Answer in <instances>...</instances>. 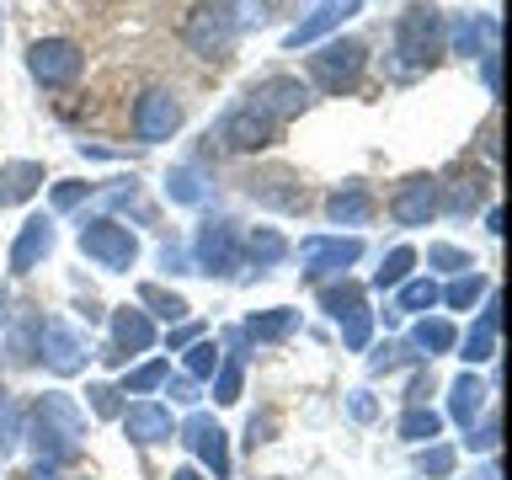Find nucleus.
I'll return each mask as SVG.
<instances>
[{
    "instance_id": "nucleus-27",
    "label": "nucleus",
    "mask_w": 512,
    "mask_h": 480,
    "mask_svg": "<svg viewBox=\"0 0 512 480\" xmlns=\"http://www.w3.org/2000/svg\"><path fill=\"white\" fill-rule=\"evenodd\" d=\"M294 326H299V310H256L240 326V336H251V342H283V336H294Z\"/></svg>"
},
{
    "instance_id": "nucleus-29",
    "label": "nucleus",
    "mask_w": 512,
    "mask_h": 480,
    "mask_svg": "<svg viewBox=\"0 0 512 480\" xmlns=\"http://www.w3.org/2000/svg\"><path fill=\"white\" fill-rule=\"evenodd\" d=\"M139 304H144V315H160V320H171V326H182V320L192 315V304L182 294H166L160 283H144L139 288Z\"/></svg>"
},
{
    "instance_id": "nucleus-14",
    "label": "nucleus",
    "mask_w": 512,
    "mask_h": 480,
    "mask_svg": "<svg viewBox=\"0 0 512 480\" xmlns=\"http://www.w3.org/2000/svg\"><path fill=\"white\" fill-rule=\"evenodd\" d=\"M182 443L208 464V475H214V480H230V443H224V427L208 411H192L182 422Z\"/></svg>"
},
{
    "instance_id": "nucleus-13",
    "label": "nucleus",
    "mask_w": 512,
    "mask_h": 480,
    "mask_svg": "<svg viewBox=\"0 0 512 480\" xmlns=\"http://www.w3.org/2000/svg\"><path fill=\"white\" fill-rule=\"evenodd\" d=\"M251 102L267 112L272 123H288V118H299V112H310V86H304L299 75H267V80H256L251 86Z\"/></svg>"
},
{
    "instance_id": "nucleus-54",
    "label": "nucleus",
    "mask_w": 512,
    "mask_h": 480,
    "mask_svg": "<svg viewBox=\"0 0 512 480\" xmlns=\"http://www.w3.org/2000/svg\"><path fill=\"white\" fill-rule=\"evenodd\" d=\"M0 411H6V390H0Z\"/></svg>"
},
{
    "instance_id": "nucleus-15",
    "label": "nucleus",
    "mask_w": 512,
    "mask_h": 480,
    "mask_svg": "<svg viewBox=\"0 0 512 480\" xmlns=\"http://www.w3.org/2000/svg\"><path fill=\"white\" fill-rule=\"evenodd\" d=\"M438 192H443L438 176H406V182L395 187V198H390V219L406 224V230L432 224V219H438Z\"/></svg>"
},
{
    "instance_id": "nucleus-19",
    "label": "nucleus",
    "mask_w": 512,
    "mask_h": 480,
    "mask_svg": "<svg viewBox=\"0 0 512 480\" xmlns=\"http://www.w3.org/2000/svg\"><path fill=\"white\" fill-rule=\"evenodd\" d=\"M496 38H502V22H496L491 11H470V16H459L454 22V54L464 59H480V54H496Z\"/></svg>"
},
{
    "instance_id": "nucleus-3",
    "label": "nucleus",
    "mask_w": 512,
    "mask_h": 480,
    "mask_svg": "<svg viewBox=\"0 0 512 480\" xmlns=\"http://www.w3.org/2000/svg\"><path fill=\"white\" fill-rule=\"evenodd\" d=\"M363 64H368V48L358 38H326L310 54V80L326 96H347L363 80Z\"/></svg>"
},
{
    "instance_id": "nucleus-52",
    "label": "nucleus",
    "mask_w": 512,
    "mask_h": 480,
    "mask_svg": "<svg viewBox=\"0 0 512 480\" xmlns=\"http://www.w3.org/2000/svg\"><path fill=\"white\" fill-rule=\"evenodd\" d=\"M166 480H203V475H198V470H171Z\"/></svg>"
},
{
    "instance_id": "nucleus-10",
    "label": "nucleus",
    "mask_w": 512,
    "mask_h": 480,
    "mask_svg": "<svg viewBox=\"0 0 512 480\" xmlns=\"http://www.w3.org/2000/svg\"><path fill=\"white\" fill-rule=\"evenodd\" d=\"M358 256H363V240L358 235H310V240H299L304 278H331V272H347Z\"/></svg>"
},
{
    "instance_id": "nucleus-16",
    "label": "nucleus",
    "mask_w": 512,
    "mask_h": 480,
    "mask_svg": "<svg viewBox=\"0 0 512 480\" xmlns=\"http://www.w3.org/2000/svg\"><path fill=\"white\" fill-rule=\"evenodd\" d=\"M155 347V320L144 315V310H112V347L102 352V358L112 363V368H123L134 352H150Z\"/></svg>"
},
{
    "instance_id": "nucleus-7",
    "label": "nucleus",
    "mask_w": 512,
    "mask_h": 480,
    "mask_svg": "<svg viewBox=\"0 0 512 480\" xmlns=\"http://www.w3.org/2000/svg\"><path fill=\"white\" fill-rule=\"evenodd\" d=\"M214 139L224 144V150H235V155H251V150H262V144H272V139H278V123H272L267 112L256 107L251 96H246L240 107H230V112L219 118Z\"/></svg>"
},
{
    "instance_id": "nucleus-35",
    "label": "nucleus",
    "mask_w": 512,
    "mask_h": 480,
    "mask_svg": "<svg viewBox=\"0 0 512 480\" xmlns=\"http://www.w3.org/2000/svg\"><path fill=\"white\" fill-rule=\"evenodd\" d=\"M411 267H416V251L411 246H395L390 256H384V267L374 272V288H400L411 278Z\"/></svg>"
},
{
    "instance_id": "nucleus-11",
    "label": "nucleus",
    "mask_w": 512,
    "mask_h": 480,
    "mask_svg": "<svg viewBox=\"0 0 512 480\" xmlns=\"http://www.w3.org/2000/svg\"><path fill=\"white\" fill-rule=\"evenodd\" d=\"M38 352H43V363L54 368L59 379H70V374H80L86 368V336H80L70 320H59V315H48L43 320V331H38Z\"/></svg>"
},
{
    "instance_id": "nucleus-30",
    "label": "nucleus",
    "mask_w": 512,
    "mask_h": 480,
    "mask_svg": "<svg viewBox=\"0 0 512 480\" xmlns=\"http://www.w3.org/2000/svg\"><path fill=\"white\" fill-rule=\"evenodd\" d=\"M240 379H246V358H240V347H230L214 368V400L219 406H235L240 400Z\"/></svg>"
},
{
    "instance_id": "nucleus-53",
    "label": "nucleus",
    "mask_w": 512,
    "mask_h": 480,
    "mask_svg": "<svg viewBox=\"0 0 512 480\" xmlns=\"http://www.w3.org/2000/svg\"><path fill=\"white\" fill-rule=\"evenodd\" d=\"M6 304H11V299H6V294H0V326H6Z\"/></svg>"
},
{
    "instance_id": "nucleus-46",
    "label": "nucleus",
    "mask_w": 512,
    "mask_h": 480,
    "mask_svg": "<svg viewBox=\"0 0 512 480\" xmlns=\"http://www.w3.org/2000/svg\"><path fill=\"white\" fill-rule=\"evenodd\" d=\"M166 395L187 406V400H198V379H187V374H176V379H171V374H166Z\"/></svg>"
},
{
    "instance_id": "nucleus-31",
    "label": "nucleus",
    "mask_w": 512,
    "mask_h": 480,
    "mask_svg": "<svg viewBox=\"0 0 512 480\" xmlns=\"http://www.w3.org/2000/svg\"><path fill=\"white\" fill-rule=\"evenodd\" d=\"M443 432V416L432 406H406V416H400V438L406 443H438Z\"/></svg>"
},
{
    "instance_id": "nucleus-18",
    "label": "nucleus",
    "mask_w": 512,
    "mask_h": 480,
    "mask_svg": "<svg viewBox=\"0 0 512 480\" xmlns=\"http://www.w3.org/2000/svg\"><path fill=\"white\" fill-rule=\"evenodd\" d=\"M118 422H123V432H128V443H139V448L171 438V411L155 406V400H134V406H123Z\"/></svg>"
},
{
    "instance_id": "nucleus-40",
    "label": "nucleus",
    "mask_w": 512,
    "mask_h": 480,
    "mask_svg": "<svg viewBox=\"0 0 512 480\" xmlns=\"http://www.w3.org/2000/svg\"><path fill=\"white\" fill-rule=\"evenodd\" d=\"M454 448H448V443H427L422 448V459H416V470H422V475H432V480H443V475H454Z\"/></svg>"
},
{
    "instance_id": "nucleus-44",
    "label": "nucleus",
    "mask_w": 512,
    "mask_h": 480,
    "mask_svg": "<svg viewBox=\"0 0 512 480\" xmlns=\"http://www.w3.org/2000/svg\"><path fill=\"white\" fill-rule=\"evenodd\" d=\"M91 411L96 416H123V400H118V390H112V384H91Z\"/></svg>"
},
{
    "instance_id": "nucleus-21",
    "label": "nucleus",
    "mask_w": 512,
    "mask_h": 480,
    "mask_svg": "<svg viewBox=\"0 0 512 480\" xmlns=\"http://www.w3.org/2000/svg\"><path fill=\"white\" fill-rule=\"evenodd\" d=\"M496 331H502V299H486V310H480V320L470 326V336H464V363H491L496 358Z\"/></svg>"
},
{
    "instance_id": "nucleus-33",
    "label": "nucleus",
    "mask_w": 512,
    "mask_h": 480,
    "mask_svg": "<svg viewBox=\"0 0 512 480\" xmlns=\"http://www.w3.org/2000/svg\"><path fill=\"white\" fill-rule=\"evenodd\" d=\"M166 198L171 203H203V176H198V166H176L171 176H166Z\"/></svg>"
},
{
    "instance_id": "nucleus-8",
    "label": "nucleus",
    "mask_w": 512,
    "mask_h": 480,
    "mask_svg": "<svg viewBox=\"0 0 512 480\" xmlns=\"http://www.w3.org/2000/svg\"><path fill=\"white\" fill-rule=\"evenodd\" d=\"M27 70H32V80L38 86H70V80L86 70V54H80V43H70V38H38L27 48Z\"/></svg>"
},
{
    "instance_id": "nucleus-9",
    "label": "nucleus",
    "mask_w": 512,
    "mask_h": 480,
    "mask_svg": "<svg viewBox=\"0 0 512 480\" xmlns=\"http://www.w3.org/2000/svg\"><path fill=\"white\" fill-rule=\"evenodd\" d=\"M240 267V235L230 219H208L198 230V246H192V272H208V278H235Z\"/></svg>"
},
{
    "instance_id": "nucleus-26",
    "label": "nucleus",
    "mask_w": 512,
    "mask_h": 480,
    "mask_svg": "<svg viewBox=\"0 0 512 480\" xmlns=\"http://www.w3.org/2000/svg\"><path fill=\"white\" fill-rule=\"evenodd\" d=\"M486 384H480L475 374H459L454 384H448V416H454V422L464 427V432H470V422H475V416L480 411H486Z\"/></svg>"
},
{
    "instance_id": "nucleus-4",
    "label": "nucleus",
    "mask_w": 512,
    "mask_h": 480,
    "mask_svg": "<svg viewBox=\"0 0 512 480\" xmlns=\"http://www.w3.org/2000/svg\"><path fill=\"white\" fill-rule=\"evenodd\" d=\"M80 251L107 272H128L139 262V235L118 219H86L80 224Z\"/></svg>"
},
{
    "instance_id": "nucleus-5",
    "label": "nucleus",
    "mask_w": 512,
    "mask_h": 480,
    "mask_svg": "<svg viewBox=\"0 0 512 480\" xmlns=\"http://www.w3.org/2000/svg\"><path fill=\"white\" fill-rule=\"evenodd\" d=\"M235 11L224 6V0H203V6H192L187 11V27H182V38L187 48L198 59H224L230 54V43H235Z\"/></svg>"
},
{
    "instance_id": "nucleus-41",
    "label": "nucleus",
    "mask_w": 512,
    "mask_h": 480,
    "mask_svg": "<svg viewBox=\"0 0 512 480\" xmlns=\"http://www.w3.org/2000/svg\"><path fill=\"white\" fill-rule=\"evenodd\" d=\"M427 267H443V272H470V251H459V246H427Z\"/></svg>"
},
{
    "instance_id": "nucleus-55",
    "label": "nucleus",
    "mask_w": 512,
    "mask_h": 480,
    "mask_svg": "<svg viewBox=\"0 0 512 480\" xmlns=\"http://www.w3.org/2000/svg\"><path fill=\"white\" fill-rule=\"evenodd\" d=\"M486 480H496V475H486Z\"/></svg>"
},
{
    "instance_id": "nucleus-28",
    "label": "nucleus",
    "mask_w": 512,
    "mask_h": 480,
    "mask_svg": "<svg viewBox=\"0 0 512 480\" xmlns=\"http://www.w3.org/2000/svg\"><path fill=\"white\" fill-rule=\"evenodd\" d=\"M438 299H443V288L432 283V278H406V283H400V299H395L384 315H390V320H395V315H427Z\"/></svg>"
},
{
    "instance_id": "nucleus-22",
    "label": "nucleus",
    "mask_w": 512,
    "mask_h": 480,
    "mask_svg": "<svg viewBox=\"0 0 512 480\" xmlns=\"http://www.w3.org/2000/svg\"><path fill=\"white\" fill-rule=\"evenodd\" d=\"M246 192H251L256 203H267V208H283V214L304 203V187L288 171H256L251 182H246Z\"/></svg>"
},
{
    "instance_id": "nucleus-32",
    "label": "nucleus",
    "mask_w": 512,
    "mask_h": 480,
    "mask_svg": "<svg viewBox=\"0 0 512 480\" xmlns=\"http://www.w3.org/2000/svg\"><path fill=\"white\" fill-rule=\"evenodd\" d=\"M480 198H486V182H480V176H459V182H448V192H438V208L470 214V208H480Z\"/></svg>"
},
{
    "instance_id": "nucleus-48",
    "label": "nucleus",
    "mask_w": 512,
    "mask_h": 480,
    "mask_svg": "<svg viewBox=\"0 0 512 480\" xmlns=\"http://www.w3.org/2000/svg\"><path fill=\"white\" fill-rule=\"evenodd\" d=\"M160 267H171V272H192V267H187V256H182V246H160Z\"/></svg>"
},
{
    "instance_id": "nucleus-36",
    "label": "nucleus",
    "mask_w": 512,
    "mask_h": 480,
    "mask_svg": "<svg viewBox=\"0 0 512 480\" xmlns=\"http://www.w3.org/2000/svg\"><path fill=\"white\" fill-rule=\"evenodd\" d=\"M38 331H43V315H22V326L11 331V363L38 358Z\"/></svg>"
},
{
    "instance_id": "nucleus-6",
    "label": "nucleus",
    "mask_w": 512,
    "mask_h": 480,
    "mask_svg": "<svg viewBox=\"0 0 512 480\" xmlns=\"http://www.w3.org/2000/svg\"><path fill=\"white\" fill-rule=\"evenodd\" d=\"M320 304H326V315L342 326V347L363 352L368 336H374V310L363 304V288L358 283H331V288H320Z\"/></svg>"
},
{
    "instance_id": "nucleus-45",
    "label": "nucleus",
    "mask_w": 512,
    "mask_h": 480,
    "mask_svg": "<svg viewBox=\"0 0 512 480\" xmlns=\"http://www.w3.org/2000/svg\"><path fill=\"white\" fill-rule=\"evenodd\" d=\"M347 411H352V422H374V416H379V400L368 395V390H352V395H347Z\"/></svg>"
},
{
    "instance_id": "nucleus-1",
    "label": "nucleus",
    "mask_w": 512,
    "mask_h": 480,
    "mask_svg": "<svg viewBox=\"0 0 512 480\" xmlns=\"http://www.w3.org/2000/svg\"><path fill=\"white\" fill-rule=\"evenodd\" d=\"M27 443L38 448V459H48V464H70L80 448H86V411L75 406V395L48 390V395L32 400Z\"/></svg>"
},
{
    "instance_id": "nucleus-12",
    "label": "nucleus",
    "mask_w": 512,
    "mask_h": 480,
    "mask_svg": "<svg viewBox=\"0 0 512 480\" xmlns=\"http://www.w3.org/2000/svg\"><path fill=\"white\" fill-rule=\"evenodd\" d=\"M182 102H176V91L166 86H150V91H139V102H134V134L144 144H160V139H171L176 128H182Z\"/></svg>"
},
{
    "instance_id": "nucleus-24",
    "label": "nucleus",
    "mask_w": 512,
    "mask_h": 480,
    "mask_svg": "<svg viewBox=\"0 0 512 480\" xmlns=\"http://www.w3.org/2000/svg\"><path fill=\"white\" fill-rule=\"evenodd\" d=\"M459 342V331H454V320H443V315H422L411 326V358H438V352H448Z\"/></svg>"
},
{
    "instance_id": "nucleus-43",
    "label": "nucleus",
    "mask_w": 512,
    "mask_h": 480,
    "mask_svg": "<svg viewBox=\"0 0 512 480\" xmlns=\"http://www.w3.org/2000/svg\"><path fill=\"white\" fill-rule=\"evenodd\" d=\"M86 198H91V182H59L54 187V208H59V214H70V208H80Z\"/></svg>"
},
{
    "instance_id": "nucleus-34",
    "label": "nucleus",
    "mask_w": 512,
    "mask_h": 480,
    "mask_svg": "<svg viewBox=\"0 0 512 480\" xmlns=\"http://www.w3.org/2000/svg\"><path fill=\"white\" fill-rule=\"evenodd\" d=\"M246 251H251L256 267H272V262H283V256H288V240L278 230H251L246 235Z\"/></svg>"
},
{
    "instance_id": "nucleus-50",
    "label": "nucleus",
    "mask_w": 512,
    "mask_h": 480,
    "mask_svg": "<svg viewBox=\"0 0 512 480\" xmlns=\"http://www.w3.org/2000/svg\"><path fill=\"white\" fill-rule=\"evenodd\" d=\"M480 80H486V91H496V54H480Z\"/></svg>"
},
{
    "instance_id": "nucleus-49",
    "label": "nucleus",
    "mask_w": 512,
    "mask_h": 480,
    "mask_svg": "<svg viewBox=\"0 0 512 480\" xmlns=\"http://www.w3.org/2000/svg\"><path fill=\"white\" fill-rule=\"evenodd\" d=\"M27 480H59V464L38 459V464H32V470H27Z\"/></svg>"
},
{
    "instance_id": "nucleus-47",
    "label": "nucleus",
    "mask_w": 512,
    "mask_h": 480,
    "mask_svg": "<svg viewBox=\"0 0 512 480\" xmlns=\"http://www.w3.org/2000/svg\"><path fill=\"white\" fill-rule=\"evenodd\" d=\"M470 448H475V454H491V448H496V422H480L470 432Z\"/></svg>"
},
{
    "instance_id": "nucleus-20",
    "label": "nucleus",
    "mask_w": 512,
    "mask_h": 480,
    "mask_svg": "<svg viewBox=\"0 0 512 480\" xmlns=\"http://www.w3.org/2000/svg\"><path fill=\"white\" fill-rule=\"evenodd\" d=\"M358 6H363V0H320V6H315L310 16H304V22H299L294 32H288V38H283V48H310V43L320 38V32H331L336 22H342V16H352Z\"/></svg>"
},
{
    "instance_id": "nucleus-39",
    "label": "nucleus",
    "mask_w": 512,
    "mask_h": 480,
    "mask_svg": "<svg viewBox=\"0 0 512 480\" xmlns=\"http://www.w3.org/2000/svg\"><path fill=\"white\" fill-rule=\"evenodd\" d=\"M480 294H486V278H480V272H459V278L448 283V294H443V299L454 304V310H470Z\"/></svg>"
},
{
    "instance_id": "nucleus-17",
    "label": "nucleus",
    "mask_w": 512,
    "mask_h": 480,
    "mask_svg": "<svg viewBox=\"0 0 512 480\" xmlns=\"http://www.w3.org/2000/svg\"><path fill=\"white\" fill-rule=\"evenodd\" d=\"M54 219H43V214H32L22 230H16L11 240V272H32V267H43V256L54 251Z\"/></svg>"
},
{
    "instance_id": "nucleus-38",
    "label": "nucleus",
    "mask_w": 512,
    "mask_h": 480,
    "mask_svg": "<svg viewBox=\"0 0 512 480\" xmlns=\"http://www.w3.org/2000/svg\"><path fill=\"white\" fill-rule=\"evenodd\" d=\"M166 374H171V363H160V358H155V363H139L134 374L123 379L118 395H150V390H160V384H166Z\"/></svg>"
},
{
    "instance_id": "nucleus-37",
    "label": "nucleus",
    "mask_w": 512,
    "mask_h": 480,
    "mask_svg": "<svg viewBox=\"0 0 512 480\" xmlns=\"http://www.w3.org/2000/svg\"><path fill=\"white\" fill-rule=\"evenodd\" d=\"M224 352L208 342V336H198V342H187V379H214V368H219Z\"/></svg>"
},
{
    "instance_id": "nucleus-51",
    "label": "nucleus",
    "mask_w": 512,
    "mask_h": 480,
    "mask_svg": "<svg viewBox=\"0 0 512 480\" xmlns=\"http://www.w3.org/2000/svg\"><path fill=\"white\" fill-rule=\"evenodd\" d=\"M187 342H198V326H176L171 331V347H187Z\"/></svg>"
},
{
    "instance_id": "nucleus-2",
    "label": "nucleus",
    "mask_w": 512,
    "mask_h": 480,
    "mask_svg": "<svg viewBox=\"0 0 512 480\" xmlns=\"http://www.w3.org/2000/svg\"><path fill=\"white\" fill-rule=\"evenodd\" d=\"M395 54L406 70H427V64L443 59V11L432 0H416V6L400 11L395 22Z\"/></svg>"
},
{
    "instance_id": "nucleus-25",
    "label": "nucleus",
    "mask_w": 512,
    "mask_h": 480,
    "mask_svg": "<svg viewBox=\"0 0 512 480\" xmlns=\"http://www.w3.org/2000/svg\"><path fill=\"white\" fill-rule=\"evenodd\" d=\"M38 187H43V166H38V160H11V166H0V208L27 203Z\"/></svg>"
},
{
    "instance_id": "nucleus-23",
    "label": "nucleus",
    "mask_w": 512,
    "mask_h": 480,
    "mask_svg": "<svg viewBox=\"0 0 512 480\" xmlns=\"http://www.w3.org/2000/svg\"><path fill=\"white\" fill-rule=\"evenodd\" d=\"M326 214H331V224H368L374 219V192H368L363 182L336 187L326 198Z\"/></svg>"
},
{
    "instance_id": "nucleus-42",
    "label": "nucleus",
    "mask_w": 512,
    "mask_h": 480,
    "mask_svg": "<svg viewBox=\"0 0 512 480\" xmlns=\"http://www.w3.org/2000/svg\"><path fill=\"white\" fill-rule=\"evenodd\" d=\"M411 352L400 347V342H384V347H374V358H368V368H374V374H395L400 363H406Z\"/></svg>"
}]
</instances>
